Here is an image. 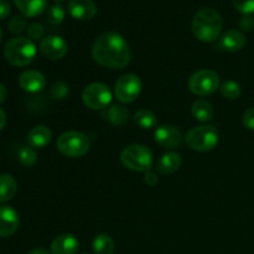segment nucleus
Listing matches in <instances>:
<instances>
[{
	"label": "nucleus",
	"mask_w": 254,
	"mask_h": 254,
	"mask_svg": "<svg viewBox=\"0 0 254 254\" xmlns=\"http://www.w3.org/2000/svg\"><path fill=\"white\" fill-rule=\"evenodd\" d=\"M155 141L165 149H175L183 144L184 136L181 131L176 127L170 126V124H164V126L158 127L154 133Z\"/></svg>",
	"instance_id": "11"
},
{
	"label": "nucleus",
	"mask_w": 254,
	"mask_h": 254,
	"mask_svg": "<svg viewBox=\"0 0 254 254\" xmlns=\"http://www.w3.org/2000/svg\"><path fill=\"white\" fill-rule=\"evenodd\" d=\"M181 166V156L175 151H168L164 155L160 156V159L156 163V170L158 173L163 175H169L174 174L179 170Z\"/></svg>",
	"instance_id": "18"
},
{
	"label": "nucleus",
	"mask_w": 254,
	"mask_h": 254,
	"mask_svg": "<svg viewBox=\"0 0 254 254\" xmlns=\"http://www.w3.org/2000/svg\"><path fill=\"white\" fill-rule=\"evenodd\" d=\"M26 32L27 37H29L30 40H32V41H35V40H42L45 34V29L41 24H39V22H34V24L27 26Z\"/></svg>",
	"instance_id": "31"
},
{
	"label": "nucleus",
	"mask_w": 254,
	"mask_h": 254,
	"mask_svg": "<svg viewBox=\"0 0 254 254\" xmlns=\"http://www.w3.org/2000/svg\"><path fill=\"white\" fill-rule=\"evenodd\" d=\"M223 21L221 15L211 7L198 10L192 19V32L202 42H213L220 37Z\"/></svg>",
	"instance_id": "2"
},
{
	"label": "nucleus",
	"mask_w": 254,
	"mask_h": 254,
	"mask_svg": "<svg viewBox=\"0 0 254 254\" xmlns=\"http://www.w3.org/2000/svg\"><path fill=\"white\" fill-rule=\"evenodd\" d=\"M144 181L149 186H155L158 184V176H156L154 171H148V173H145V176H144Z\"/></svg>",
	"instance_id": "35"
},
{
	"label": "nucleus",
	"mask_w": 254,
	"mask_h": 254,
	"mask_svg": "<svg viewBox=\"0 0 254 254\" xmlns=\"http://www.w3.org/2000/svg\"><path fill=\"white\" fill-rule=\"evenodd\" d=\"M68 14L79 21H87L96 16L97 5L93 0H69Z\"/></svg>",
	"instance_id": "13"
},
{
	"label": "nucleus",
	"mask_w": 254,
	"mask_h": 254,
	"mask_svg": "<svg viewBox=\"0 0 254 254\" xmlns=\"http://www.w3.org/2000/svg\"><path fill=\"white\" fill-rule=\"evenodd\" d=\"M92 57L102 67L121 69L128 66L131 60V51L128 42L118 32L102 34L94 41Z\"/></svg>",
	"instance_id": "1"
},
{
	"label": "nucleus",
	"mask_w": 254,
	"mask_h": 254,
	"mask_svg": "<svg viewBox=\"0 0 254 254\" xmlns=\"http://www.w3.org/2000/svg\"><path fill=\"white\" fill-rule=\"evenodd\" d=\"M55 1H57V2H61V1H64V0H55Z\"/></svg>",
	"instance_id": "40"
},
{
	"label": "nucleus",
	"mask_w": 254,
	"mask_h": 254,
	"mask_svg": "<svg viewBox=\"0 0 254 254\" xmlns=\"http://www.w3.org/2000/svg\"><path fill=\"white\" fill-rule=\"evenodd\" d=\"M221 94L227 99H237L240 98L242 93V88L240 84L235 81H225L220 87Z\"/></svg>",
	"instance_id": "25"
},
{
	"label": "nucleus",
	"mask_w": 254,
	"mask_h": 254,
	"mask_svg": "<svg viewBox=\"0 0 254 254\" xmlns=\"http://www.w3.org/2000/svg\"><path fill=\"white\" fill-rule=\"evenodd\" d=\"M29 254H50L49 251L45 250V248H35V250H32L31 252H29Z\"/></svg>",
	"instance_id": "38"
},
{
	"label": "nucleus",
	"mask_w": 254,
	"mask_h": 254,
	"mask_svg": "<svg viewBox=\"0 0 254 254\" xmlns=\"http://www.w3.org/2000/svg\"><path fill=\"white\" fill-rule=\"evenodd\" d=\"M14 4L24 16L35 17L46 9V0H14Z\"/></svg>",
	"instance_id": "19"
},
{
	"label": "nucleus",
	"mask_w": 254,
	"mask_h": 254,
	"mask_svg": "<svg viewBox=\"0 0 254 254\" xmlns=\"http://www.w3.org/2000/svg\"><path fill=\"white\" fill-rule=\"evenodd\" d=\"M93 251L96 254H112L114 252V241L109 235H98L93 241Z\"/></svg>",
	"instance_id": "24"
},
{
	"label": "nucleus",
	"mask_w": 254,
	"mask_h": 254,
	"mask_svg": "<svg viewBox=\"0 0 254 254\" xmlns=\"http://www.w3.org/2000/svg\"><path fill=\"white\" fill-rule=\"evenodd\" d=\"M39 50L41 55L51 61L64 59L68 52V45L61 36H46L40 41Z\"/></svg>",
	"instance_id": "10"
},
{
	"label": "nucleus",
	"mask_w": 254,
	"mask_h": 254,
	"mask_svg": "<svg viewBox=\"0 0 254 254\" xmlns=\"http://www.w3.org/2000/svg\"><path fill=\"white\" fill-rule=\"evenodd\" d=\"M121 161L129 170L136 173H148L153 166L154 156L148 146L143 144H131L123 149Z\"/></svg>",
	"instance_id": "4"
},
{
	"label": "nucleus",
	"mask_w": 254,
	"mask_h": 254,
	"mask_svg": "<svg viewBox=\"0 0 254 254\" xmlns=\"http://www.w3.org/2000/svg\"><path fill=\"white\" fill-rule=\"evenodd\" d=\"M19 161L21 165L30 168V166H34L37 161V154L35 151L34 148L31 146H24V148L20 149L19 151Z\"/></svg>",
	"instance_id": "27"
},
{
	"label": "nucleus",
	"mask_w": 254,
	"mask_h": 254,
	"mask_svg": "<svg viewBox=\"0 0 254 254\" xmlns=\"http://www.w3.org/2000/svg\"><path fill=\"white\" fill-rule=\"evenodd\" d=\"M10 10H11L10 2L7 0H0V20H4L5 17L9 16Z\"/></svg>",
	"instance_id": "34"
},
{
	"label": "nucleus",
	"mask_w": 254,
	"mask_h": 254,
	"mask_svg": "<svg viewBox=\"0 0 254 254\" xmlns=\"http://www.w3.org/2000/svg\"><path fill=\"white\" fill-rule=\"evenodd\" d=\"M243 126L250 130H254V107L247 109L243 114Z\"/></svg>",
	"instance_id": "32"
},
{
	"label": "nucleus",
	"mask_w": 254,
	"mask_h": 254,
	"mask_svg": "<svg viewBox=\"0 0 254 254\" xmlns=\"http://www.w3.org/2000/svg\"><path fill=\"white\" fill-rule=\"evenodd\" d=\"M19 215L11 206L0 205V237H10L19 228Z\"/></svg>",
	"instance_id": "12"
},
{
	"label": "nucleus",
	"mask_w": 254,
	"mask_h": 254,
	"mask_svg": "<svg viewBox=\"0 0 254 254\" xmlns=\"http://www.w3.org/2000/svg\"><path fill=\"white\" fill-rule=\"evenodd\" d=\"M233 6L243 15H251L254 12V0H232Z\"/></svg>",
	"instance_id": "30"
},
{
	"label": "nucleus",
	"mask_w": 254,
	"mask_h": 254,
	"mask_svg": "<svg viewBox=\"0 0 254 254\" xmlns=\"http://www.w3.org/2000/svg\"><path fill=\"white\" fill-rule=\"evenodd\" d=\"M64 15L66 12H64V6L56 2V4H52L47 10V21L52 25H60L64 22Z\"/></svg>",
	"instance_id": "26"
},
{
	"label": "nucleus",
	"mask_w": 254,
	"mask_h": 254,
	"mask_svg": "<svg viewBox=\"0 0 254 254\" xmlns=\"http://www.w3.org/2000/svg\"><path fill=\"white\" fill-rule=\"evenodd\" d=\"M103 116L106 117L107 121L111 122L113 126L122 127L128 122L129 112L128 109L124 106H122V104H114V106L106 109Z\"/></svg>",
	"instance_id": "22"
},
{
	"label": "nucleus",
	"mask_w": 254,
	"mask_h": 254,
	"mask_svg": "<svg viewBox=\"0 0 254 254\" xmlns=\"http://www.w3.org/2000/svg\"><path fill=\"white\" fill-rule=\"evenodd\" d=\"M79 242L71 233L60 235L51 243V254H77Z\"/></svg>",
	"instance_id": "16"
},
{
	"label": "nucleus",
	"mask_w": 254,
	"mask_h": 254,
	"mask_svg": "<svg viewBox=\"0 0 254 254\" xmlns=\"http://www.w3.org/2000/svg\"><path fill=\"white\" fill-rule=\"evenodd\" d=\"M1 39H2V32H1V29H0V42H1Z\"/></svg>",
	"instance_id": "39"
},
{
	"label": "nucleus",
	"mask_w": 254,
	"mask_h": 254,
	"mask_svg": "<svg viewBox=\"0 0 254 254\" xmlns=\"http://www.w3.org/2000/svg\"><path fill=\"white\" fill-rule=\"evenodd\" d=\"M89 139L81 131H66L57 139V150L67 158H81L89 150Z\"/></svg>",
	"instance_id": "6"
},
{
	"label": "nucleus",
	"mask_w": 254,
	"mask_h": 254,
	"mask_svg": "<svg viewBox=\"0 0 254 254\" xmlns=\"http://www.w3.org/2000/svg\"><path fill=\"white\" fill-rule=\"evenodd\" d=\"M189 148L200 153H207L217 146L220 135L215 126L193 127L188 131L185 138Z\"/></svg>",
	"instance_id": "5"
},
{
	"label": "nucleus",
	"mask_w": 254,
	"mask_h": 254,
	"mask_svg": "<svg viewBox=\"0 0 254 254\" xmlns=\"http://www.w3.org/2000/svg\"><path fill=\"white\" fill-rule=\"evenodd\" d=\"M5 124H6V114H5V112L0 108V131L4 129Z\"/></svg>",
	"instance_id": "37"
},
{
	"label": "nucleus",
	"mask_w": 254,
	"mask_h": 254,
	"mask_svg": "<svg viewBox=\"0 0 254 254\" xmlns=\"http://www.w3.org/2000/svg\"><path fill=\"white\" fill-rule=\"evenodd\" d=\"M112 97L113 94H112L109 87L101 82L88 84L82 92V101H83L84 106L93 111L106 109L111 104Z\"/></svg>",
	"instance_id": "8"
},
{
	"label": "nucleus",
	"mask_w": 254,
	"mask_h": 254,
	"mask_svg": "<svg viewBox=\"0 0 254 254\" xmlns=\"http://www.w3.org/2000/svg\"><path fill=\"white\" fill-rule=\"evenodd\" d=\"M191 113L201 123H207L215 116V109H213L212 104L206 99H196L191 107Z\"/></svg>",
	"instance_id": "20"
},
{
	"label": "nucleus",
	"mask_w": 254,
	"mask_h": 254,
	"mask_svg": "<svg viewBox=\"0 0 254 254\" xmlns=\"http://www.w3.org/2000/svg\"><path fill=\"white\" fill-rule=\"evenodd\" d=\"M52 140V131L46 126H37L30 130L27 143L34 149H42L49 145Z\"/></svg>",
	"instance_id": "17"
},
{
	"label": "nucleus",
	"mask_w": 254,
	"mask_h": 254,
	"mask_svg": "<svg viewBox=\"0 0 254 254\" xmlns=\"http://www.w3.org/2000/svg\"><path fill=\"white\" fill-rule=\"evenodd\" d=\"M69 93V87L64 82H57L51 87L50 94L54 99H64L66 98L67 94Z\"/></svg>",
	"instance_id": "29"
},
{
	"label": "nucleus",
	"mask_w": 254,
	"mask_h": 254,
	"mask_svg": "<svg viewBox=\"0 0 254 254\" xmlns=\"http://www.w3.org/2000/svg\"><path fill=\"white\" fill-rule=\"evenodd\" d=\"M189 89L196 96L205 97L215 93L221 87V78L212 69H200L189 78Z\"/></svg>",
	"instance_id": "7"
},
{
	"label": "nucleus",
	"mask_w": 254,
	"mask_h": 254,
	"mask_svg": "<svg viewBox=\"0 0 254 254\" xmlns=\"http://www.w3.org/2000/svg\"><path fill=\"white\" fill-rule=\"evenodd\" d=\"M134 122L136 126L140 127L141 129H153L158 126V119L156 116L149 109H139L134 114Z\"/></svg>",
	"instance_id": "23"
},
{
	"label": "nucleus",
	"mask_w": 254,
	"mask_h": 254,
	"mask_svg": "<svg viewBox=\"0 0 254 254\" xmlns=\"http://www.w3.org/2000/svg\"><path fill=\"white\" fill-rule=\"evenodd\" d=\"M19 86L26 93H39L46 87V78L41 72L27 69L20 74Z\"/></svg>",
	"instance_id": "14"
},
{
	"label": "nucleus",
	"mask_w": 254,
	"mask_h": 254,
	"mask_svg": "<svg viewBox=\"0 0 254 254\" xmlns=\"http://www.w3.org/2000/svg\"><path fill=\"white\" fill-rule=\"evenodd\" d=\"M17 190V183L14 176L9 174L0 175V203L7 202L15 196Z\"/></svg>",
	"instance_id": "21"
},
{
	"label": "nucleus",
	"mask_w": 254,
	"mask_h": 254,
	"mask_svg": "<svg viewBox=\"0 0 254 254\" xmlns=\"http://www.w3.org/2000/svg\"><path fill=\"white\" fill-rule=\"evenodd\" d=\"M36 54V45L29 37H14L9 40L4 47L5 60L15 67H26L31 64Z\"/></svg>",
	"instance_id": "3"
},
{
	"label": "nucleus",
	"mask_w": 254,
	"mask_h": 254,
	"mask_svg": "<svg viewBox=\"0 0 254 254\" xmlns=\"http://www.w3.org/2000/svg\"><path fill=\"white\" fill-rule=\"evenodd\" d=\"M141 88H143V84L136 74H124L116 82L114 96L121 103H133L140 96Z\"/></svg>",
	"instance_id": "9"
},
{
	"label": "nucleus",
	"mask_w": 254,
	"mask_h": 254,
	"mask_svg": "<svg viewBox=\"0 0 254 254\" xmlns=\"http://www.w3.org/2000/svg\"><path fill=\"white\" fill-rule=\"evenodd\" d=\"M6 97H7V89L4 84L0 83V104L4 103L6 101Z\"/></svg>",
	"instance_id": "36"
},
{
	"label": "nucleus",
	"mask_w": 254,
	"mask_h": 254,
	"mask_svg": "<svg viewBox=\"0 0 254 254\" xmlns=\"http://www.w3.org/2000/svg\"><path fill=\"white\" fill-rule=\"evenodd\" d=\"M7 26H9V30L12 34H21L22 31H25V29H27L26 19L24 16H21V15H14L10 19Z\"/></svg>",
	"instance_id": "28"
},
{
	"label": "nucleus",
	"mask_w": 254,
	"mask_h": 254,
	"mask_svg": "<svg viewBox=\"0 0 254 254\" xmlns=\"http://www.w3.org/2000/svg\"><path fill=\"white\" fill-rule=\"evenodd\" d=\"M254 26V20L250 15H245L242 19L240 20V27L243 30V31H250L252 30Z\"/></svg>",
	"instance_id": "33"
},
{
	"label": "nucleus",
	"mask_w": 254,
	"mask_h": 254,
	"mask_svg": "<svg viewBox=\"0 0 254 254\" xmlns=\"http://www.w3.org/2000/svg\"><path fill=\"white\" fill-rule=\"evenodd\" d=\"M246 36L240 30H228L218 40V47L226 52H238L245 47Z\"/></svg>",
	"instance_id": "15"
}]
</instances>
